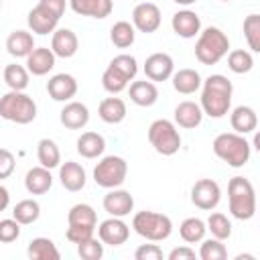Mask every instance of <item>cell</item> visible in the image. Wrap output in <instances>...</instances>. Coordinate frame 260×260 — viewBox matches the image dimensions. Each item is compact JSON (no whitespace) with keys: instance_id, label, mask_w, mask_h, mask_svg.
Returning <instances> with one entry per match:
<instances>
[{"instance_id":"6da1fadb","label":"cell","mask_w":260,"mask_h":260,"mask_svg":"<svg viewBox=\"0 0 260 260\" xmlns=\"http://www.w3.org/2000/svg\"><path fill=\"white\" fill-rule=\"evenodd\" d=\"M232 93H234V85L225 75H221V73L209 75L205 81H201L199 106H201L203 114H207L209 118H223L230 112Z\"/></svg>"},{"instance_id":"7a4b0ae2","label":"cell","mask_w":260,"mask_h":260,"mask_svg":"<svg viewBox=\"0 0 260 260\" xmlns=\"http://www.w3.org/2000/svg\"><path fill=\"white\" fill-rule=\"evenodd\" d=\"M228 203H230V213L240 221H248L256 215V191L250 179L240 175L230 179Z\"/></svg>"},{"instance_id":"3957f363","label":"cell","mask_w":260,"mask_h":260,"mask_svg":"<svg viewBox=\"0 0 260 260\" xmlns=\"http://www.w3.org/2000/svg\"><path fill=\"white\" fill-rule=\"evenodd\" d=\"M213 154L217 158H221L223 162H228L230 167L234 169H240L244 167L248 160H250V142L246 140L244 134H238V132H221L213 138Z\"/></svg>"},{"instance_id":"277c9868","label":"cell","mask_w":260,"mask_h":260,"mask_svg":"<svg viewBox=\"0 0 260 260\" xmlns=\"http://www.w3.org/2000/svg\"><path fill=\"white\" fill-rule=\"evenodd\" d=\"M230 51L228 35L217 26H207L199 30L195 43V57L201 65H215L219 63Z\"/></svg>"},{"instance_id":"5b68a950","label":"cell","mask_w":260,"mask_h":260,"mask_svg":"<svg viewBox=\"0 0 260 260\" xmlns=\"http://www.w3.org/2000/svg\"><path fill=\"white\" fill-rule=\"evenodd\" d=\"M0 118L14 124H30L37 118V104L24 91L10 89L0 98Z\"/></svg>"},{"instance_id":"8992f818","label":"cell","mask_w":260,"mask_h":260,"mask_svg":"<svg viewBox=\"0 0 260 260\" xmlns=\"http://www.w3.org/2000/svg\"><path fill=\"white\" fill-rule=\"evenodd\" d=\"M134 232L148 242H162L173 234V221L169 215L158 211H138L132 217Z\"/></svg>"},{"instance_id":"52a82bcc","label":"cell","mask_w":260,"mask_h":260,"mask_svg":"<svg viewBox=\"0 0 260 260\" xmlns=\"http://www.w3.org/2000/svg\"><path fill=\"white\" fill-rule=\"evenodd\" d=\"M65 0H39V4L28 12V28L35 35H49L57 28L59 18L65 12Z\"/></svg>"},{"instance_id":"ba28073f","label":"cell","mask_w":260,"mask_h":260,"mask_svg":"<svg viewBox=\"0 0 260 260\" xmlns=\"http://www.w3.org/2000/svg\"><path fill=\"white\" fill-rule=\"evenodd\" d=\"M148 142L150 146L162 154V156H173L181 148V134L175 126V122L158 118L148 126Z\"/></svg>"},{"instance_id":"9c48e42d","label":"cell","mask_w":260,"mask_h":260,"mask_svg":"<svg viewBox=\"0 0 260 260\" xmlns=\"http://www.w3.org/2000/svg\"><path fill=\"white\" fill-rule=\"evenodd\" d=\"M128 175V162L118 154H108L100 158V162L93 167V181L98 187L104 189H116L126 181Z\"/></svg>"},{"instance_id":"30bf717a","label":"cell","mask_w":260,"mask_h":260,"mask_svg":"<svg viewBox=\"0 0 260 260\" xmlns=\"http://www.w3.org/2000/svg\"><path fill=\"white\" fill-rule=\"evenodd\" d=\"M219 199H221V189L213 179H199L191 187V203L203 211L215 209Z\"/></svg>"},{"instance_id":"8fae6325","label":"cell","mask_w":260,"mask_h":260,"mask_svg":"<svg viewBox=\"0 0 260 260\" xmlns=\"http://www.w3.org/2000/svg\"><path fill=\"white\" fill-rule=\"evenodd\" d=\"M160 8L154 2H140L132 10V26L140 32H154L160 26Z\"/></svg>"},{"instance_id":"7c38bea8","label":"cell","mask_w":260,"mask_h":260,"mask_svg":"<svg viewBox=\"0 0 260 260\" xmlns=\"http://www.w3.org/2000/svg\"><path fill=\"white\" fill-rule=\"evenodd\" d=\"M128 236H130V228L122 217L110 215L98 225V238L106 246H122L126 244Z\"/></svg>"},{"instance_id":"4fadbf2b","label":"cell","mask_w":260,"mask_h":260,"mask_svg":"<svg viewBox=\"0 0 260 260\" xmlns=\"http://www.w3.org/2000/svg\"><path fill=\"white\" fill-rule=\"evenodd\" d=\"M104 209L108 215H114V217H126L130 215V211L134 209V197L130 195V191L126 189H110L106 195H104V201H102Z\"/></svg>"},{"instance_id":"5bb4252c","label":"cell","mask_w":260,"mask_h":260,"mask_svg":"<svg viewBox=\"0 0 260 260\" xmlns=\"http://www.w3.org/2000/svg\"><path fill=\"white\" fill-rule=\"evenodd\" d=\"M175 71V61L169 53H152L144 61V75L150 81H167Z\"/></svg>"},{"instance_id":"9a60e30c","label":"cell","mask_w":260,"mask_h":260,"mask_svg":"<svg viewBox=\"0 0 260 260\" xmlns=\"http://www.w3.org/2000/svg\"><path fill=\"white\" fill-rule=\"evenodd\" d=\"M77 79L71 73H55L47 81V91L55 102H69L77 93Z\"/></svg>"},{"instance_id":"2e32d148","label":"cell","mask_w":260,"mask_h":260,"mask_svg":"<svg viewBox=\"0 0 260 260\" xmlns=\"http://www.w3.org/2000/svg\"><path fill=\"white\" fill-rule=\"evenodd\" d=\"M171 26H173L175 35H179L181 39H193L201 30V18H199L197 12L185 8V10H179V12L173 14Z\"/></svg>"},{"instance_id":"e0dca14e","label":"cell","mask_w":260,"mask_h":260,"mask_svg":"<svg viewBox=\"0 0 260 260\" xmlns=\"http://www.w3.org/2000/svg\"><path fill=\"white\" fill-rule=\"evenodd\" d=\"M59 181L63 185V189L71 191V193H77L85 187V181H87V175H85V169L75 162V160H65L59 165Z\"/></svg>"},{"instance_id":"ac0fdd59","label":"cell","mask_w":260,"mask_h":260,"mask_svg":"<svg viewBox=\"0 0 260 260\" xmlns=\"http://www.w3.org/2000/svg\"><path fill=\"white\" fill-rule=\"evenodd\" d=\"M77 49H79V39L71 28H55L53 30L51 51L55 53V57L69 59L77 53Z\"/></svg>"},{"instance_id":"d6986e66","label":"cell","mask_w":260,"mask_h":260,"mask_svg":"<svg viewBox=\"0 0 260 260\" xmlns=\"http://www.w3.org/2000/svg\"><path fill=\"white\" fill-rule=\"evenodd\" d=\"M59 120L69 130H81L89 122V108L85 104H81V102H71L69 100L63 106V110L59 112Z\"/></svg>"},{"instance_id":"ffe728a7","label":"cell","mask_w":260,"mask_h":260,"mask_svg":"<svg viewBox=\"0 0 260 260\" xmlns=\"http://www.w3.org/2000/svg\"><path fill=\"white\" fill-rule=\"evenodd\" d=\"M55 53L49 47H35L28 55H26V69L32 75H47L53 67H55Z\"/></svg>"},{"instance_id":"44dd1931","label":"cell","mask_w":260,"mask_h":260,"mask_svg":"<svg viewBox=\"0 0 260 260\" xmlns=\"http://www.w3.org/2000/svg\"><path fill=\"white\" fill-rule=\"evenodd\" d=\"M69 6L75 14L89 16V18H106L112 14L114 2L112 0H69Z\"/></svg>"},{"instance_id":"7402d4cb","label":"cell","mask_w":260,"mask_h":260,"mask_svg":"<svg viewBox=\"0 0 260 260\" xmlns=\"http://www.w3.org/2000/svg\"><path fill=\"white\" fill-rule=\"evenodd\" d=\"M24 187L30 195H45L51 187H53V175H51V169H45V167H32L26 171L24 175Z\"/></svg>"},{"instance_id":"603a6c76","label":"cell","mask_w":260,"mask_h":260,"mask_svg":"<svg viewBox=\"0 0 260 260\" xmlns=\"http://www.w3.org/2000/svg\"><path fill=\"white\" fill-rule=\"evenodd\" d=\"M175 126L179 128H185V130H191V128H197L203 120V110L199 104L195 102H181L177 108H175Z\"/></svg>"},{"instance_id":"cb8c5ba5","label":"cell","mask_w":260,"mask_h":260,"mask_svg":"<svg viewBox=\"0 0 260 260\" xmlns=\"http://www.w3.org/2000/svg\"><path fill=\"white\" fill-rule=\"evenodd\" d=\"M230 124H232L234 132L246 136V134H250L258 128V114L250 106H238L230 114Z\"/></svg>"},{"instance_id":"d4e9b609","label":"cell","mask_w":260,"mask_h":260,"mask_svg":"<svg viewBox=\"0 0 260 260\" xmlns=\"http://www.w3.org/2000/svg\"><path fill=\"white\" fill-rule=\"evenodd\" d=\"M128 95H130V100H132L136 106L148 108V106L156 104V100H158V89H156L154 81H150V79H140V81H132V83H130Z\"/></svg>"},{"instance_id":"484cf974","label":"cell","mask_w":260,"mask_h":260,"mask_svg":"<svg viewBox=\"0 0 260 260\" xmlns=\"http://www.w3.org/2000/svg\"><path fill=\"white\" fill-rule=\"evenodd\" d=\"M32 49H35V37L28 30H22V28L12 30L6 39V51H8V55H12L16 59L26 57Z\"/></svg>"},{"instance_id":"4316f807","label":"cell","mask_w":260,"mask_h":260,"mask_svg":"<svg viewBox=\"0 0 260 260\" xmlns=\"http://www.w3.org/2000/svg\"><path fill=\"white\" fill-rule=\"evenodd\" d=\"M98 114L106 124H120L124 122L128 110H126V102L122 98H104L98 106Z\"/></svg>"},{"instance_id":"83f0119b","label":"cell","mask_w":260,"mask_h":260,"mask_svg":"<svg viewBox=\"0 0 260 260\" xmlns=\"http://www.w3.org/2000/svg\"><path fill=\"white\" fill-rule=\"evenodd\" d=\"M171 79H173V87H175V91H179V93H183V95H191V93H195L199 87H201V75H199V71L197 69H179V71H173V75H171Z\"/></svg>"},{"instance_id":"f1b7e54d","label":"cell","mask_w":260,"mask_h":260,"mask_svg":"<svg viewBox=\"0 0 260 260\" xmlns=\"http://www.w3.org/2000/svg\"><path fill=\"white\" fill-rule=\"evenodd\" d=\"M106 150V138L100 132H83L77 138V152L83 158H98Z\"/></svg>"},{"instance_id":"f546056e","label":"cell","mask_w":260,"mask_h":260,"mask_svg":"<svg viewBox=\"0 0 260 260\" xmlns=\"http://www.w3.org/2000/svg\"><path fill=\"white\" fill-rule=\"evenodd\" d=\"M26 256H28L30 260H59V258H61V254H59L55 242L49 240V238H43V236H41V238H32V240L28 242Z\"/></svg>"},{"instance_id":"4dcf8cb0","label":"cell","mask_w":260,"mask_h":260,"mask_svg":"<svg viewBox=\"0 0 260 260\" xmlns=\"http://www.w3.org/2000/svg\"><path fill=\"white\" fill-rule=\"evenodd\" d=\"M37 158L41 167L45 169H57L61 165V150L55 140L51 138H41L37 142Z\"/></svg>"},{"instance_id":"1f68e13d","label":"cell","mask_w":260,"mask_h":260,"mask_svg":"<svg viewBox=\"0 0 260 260\" xmlns=\"http://www.w3.org/2000/svg\"><path fill=\"white\" fill-rule=\"evenodd\" d=\"M205 232H207V228H205V221H203L201 217H187V219H183L181 225H179V236H181V240L187 242V244H197V242H201V240L205 238Z\"/></svg>"},{"instance_id":"d6a6232c","label":"cell","mask_w":260,"mask_h":260,"mask_svg":"<svg viewBox=\"0 0 260 260\" xmlns=\"http://www.w3.org/2000/svg\"><path fill=\"white\" fill-rule=\"evenodd\" d=\"M2 77H4V83L14 91H24L28 87V69L18 63L6 65L2 71Z\"/></svg>"},{"instance_id":"836d02e7","label":"cell","mask_w":260,"mask_h":260,"mask_svg":"<svg viewBox=\"0 0 260 260\" xmlns=\"http://www.w3.org/2000/svg\"><path fill=\"white\" fill-rule=\"evenodd\" d=\"M136 39V28L128 22V20H118L114 22V26L110 28V41L118 47V49H128L132 47Z\"/></svg>"},{"instance_id":"e575fe53","label":"cell","mask_w":260,"mask_h":260,"mask_svg":"<svg viewBox=\"0 0 260 260\" xmlns=\"http://www.w3.org/2000/svg\"><path fill=\"white\" fill-rule=\"evenodd\" d=\"M41 215V205L35 201V199H22L14 205L12 209V217L20 223V225H28V223H35Z\"/></svg>"},{"instance_id":"d590c367","label":"cell","mask_w":260,"mask_h":260,"mask_svg":"<svg viewBox=\"0 0 260 260\" xmlns=\"http://www.w3.org/2000/svg\"><path fill=\"white\" fill-rule=\"evenodd\" d=\"M67 221L69 223H75V225H89V228H95L98 223V215H95V209L89 205V203H75L69 213H67Z\"/></svg>"},{"instance_id":"8d00e7d4","label":"cell","mask_w":260,"mask_h":260,"mask_svg":"<svg viewBox=\"0 0 260 260\" xmlns=\"http://www.w3.org/2000/svg\"><path fill=\"white\" fill-rule=\"evenodd\" d=\"M128 83H130V79H128L124 73H120L116 67H112V65L106 67V71H104V75H102V85H104V89H106L108 93L116 95V93L124 91V89L128 87Z\"/></svg>"},{"instance_id":"74e56055","label":"cell","mask_w":260,"mask_h":260,"mask_svg":"<svg viewBox=\"0 0 260 260\" xmlns=\"http://www.w3.org/2000/svg\"><path fill=\"white\" fill-rule=\"evenodd\" d=\"M228 67H230V71H234V73H238V75H244V73L252 71V67H254V57H252V53L246 51V49H234V51H230V55H228Z\"/></svg>"},{"instance_id":"f35d334b","label":"cell","mask_w":260,"mask_h":260,"mask_svg":"<svg viewBox=\"0 0 260 260\" xmlns=\"http://www.w3.org/2000/svg\"><path fill=\"white\" fill-rule=\"evenodd\" d=\"M205 228H207V232H211V236L217 238V240H228V238L232 236V221L228 219L225 213H219V211H213V213L207 217Z\"/></svg>"},{"instance_id":"ab89813d","label":"cell","mask_w":260,"mask_h":260,"mask_svg":"<svg viewBox=\"0 0 260 260\" xmlns=\"http://www.w3.org/2000/svg\"><path fill=\"white\" fill-rule=\"evenodd\" d=\"M199 258L201 260H225L228 258V248H225L223 240H217L213 236L209 240H201Z\"/></svg>"},{"instance_id":"60d3db41","label":"cell","mask_w":260,"mask_h":260,"mask_svg":"<svg viewBox=\"0 0 260 260\" xmlns=\"http://www.w3.org/2000/svg\"><path fill=\"white\" fill-rule=\"evenodd\" d=\"M244 37L252 53H260V14L252 12L244 18Z\"/></svg>"},{"instance_id":"b9f144b4","label":"cell","mask_w":260,"mask_h":260,"mask_svg":"<svg viewBox=\"0 0 260 260\" xmlns=\"http://www.w3.org/2000/svg\"><path fill=\"white\" fill-rule=\"evenodd\" d=\"M110 65L112 67H116L120 73H124L130 81L136 77V73H138V61L132 57V55H128V53H122V55H116L112 61H110Z\"/></svg>"},{"instance_id":"7bdbcfd3","label":"cell","mask_w":260,"mask_h":260,"mask_svg":"<svg viewBox=\"0 0 260 260\" xmlns=\"http://www.w3.org/2000/svg\"><path fill=\"white\" fill-rule=\"evenodd\" d=\"M77 254L81 260H100L104 256V244L100 242V238H89L77 244Z\"/></svg>"},{"instance_id":"ee69618b","label":"cell","mask_w":260,"mask_h":260,"mask_svg":"<svg viewBox=\"0 0 260 260\" xmlns=\"http://www.w3.org/2000/svg\"><path fill=\"white\" fill-rule=\"evenodd\" d=\"M20 238V223L10 217V219H0V242L10 244Z\"/></svg>"},{"instance_id":"f6af8a7d","label":"cell","mask_w":260,"mask_h":260,"mask_svg":"<svg viewBox=\"0 0 260 260\" xmlns=\"http://www.w3.org/2000/svg\"><path fill=\"white\" fill-rule=\"evenodd\" d=\"M93 232H95V228L69 223V228H67V232H65V238H67L71 244H81V242H85V240L93 238Z\"/></svg>"},{"instance_id":"bcb514c9","label":"cell","mask_w":260,"mask_h":260,"mask_svg":"<svg viewBox=\"0 0 260 260\" xmlns=\"http://www.w3.org/2000/svg\"><path fill=\"white\" fill-rule=\"evenodd\" d=\"M162 250L158 244H142L136 248L134 258L136 260H162Z\"/></svg>"},{"instance_id":"7dc6e473","label":"cell","mask_w":260,"mask_h":260,"mask_svg":"<svg viewBox=\"0 0 260 260\" xmlns=\"http://www.w3.org/2000/svg\"><path fill=\"white\" fill-rule=\"evenodd\" d=\"M14 167H16L14 154L8 148H0V181L2 179H8L14 173Z\"/></svg>"},{"instance_id":"c3c4849f","label":"cell","mask_w":260,"mask_h":260,"mask_svg":"<svg viewBox=\"0 0 260 260\" xmlns=\"http://www.w3.org/2000/svg\"><path fill=\"white\" fill-rule=\"evenodd\" d=\"M195 250L191 246H177L169 252V260H193Z\"/></svg>"},{"instance_id":"681fc988","label":"cell","mask_w":260,"mask_h":260,"mask_svg":"<svg viewBox=\"0 0 260 260\" xmlns=\"http://www.w3.org/2000/svg\"><path fill=\"white\" fill-rule=\"evenodd\" d=\"M8 203H10V193L4 185H0V211H4L8 207Z\"/></svg>"},{"instance_id":"f907efd6","label":"cell","mask_w":260,"mask_h":260,"mask_svg":"<svg viewBox=\"0 0 260 260\" xmlns=\"http://www.w3.org/2000/svg\"><path fill=\"white\" fill-rule=\"evenodd\" d=\"M175 4H181V6H191V4H195L197 0H173Z\"/></svg>"},{"instance_id":"816d5d0a","label":"cell","mask_w":260,"mask_h":260,"mask_svg":"<svg viewBox=\"0 0 260 260\" xmlns=\"http://www.w3.org/2000/svg\"><path fill=\"white\" fill-rule=\"evenodd\" d=\"M221 2H232V0H221Z\"/></svg>"},{"instance_id":"f5cc1de1","label":"cell","mask_w":260,"mask_h":260,"mask_svg":"<svg viewBox=\"0 0 260 260\" xmlns=\"http://www.w3.org/2000/svg\"><path fill=\"white\" fill-rule=\"evenodd\" d=\"M0 8H2V0H0Z\"/></svg>"}]
</instances>
